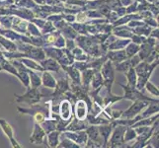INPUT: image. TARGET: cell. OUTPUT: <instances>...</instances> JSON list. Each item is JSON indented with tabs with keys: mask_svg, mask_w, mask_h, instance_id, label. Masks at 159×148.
<instances>
[{
	"mask_svg": "<svg viewBox=\"0 0 159 148\" xmlns=\"http://www.w3.org/2000/svg\"><path fill=\"white\" fill-rule=\"evenodd\" d=\"M21 97L22 98L18 99V101H26L29 104H33L40 100V93L37 90H32V91H29L26 95L21 96Z\"/></svg>",
	"mask_w": 159,
	"mask_h": 148,
	"instance_id": "3",
	"label": "cell"
},
{
	"mask_svg": "<svg viewBox=\"0 0 159 148\" xmlns=\"http://www.w3.org/2000/svg\"><path fill=\"white\" fill-rule=\"evenodd\" d=\"M146 88L149 92H151L154 96H158V89L156 88L155 86H153L151 83H147L146 84Z\"/></svg>",
	"mask_w": 159,
	"mask_h": 148,
	"instance_id": "8",
	"label": "cell"
},
{
	"mask_svg": "<svg viewBox=\"0 0 159 148\" xmlns=\"http://www.w3.org/2000/svg\"><path fill=\"white\" fill-rule=\"evenodd\" d=\"M128 77H129V85L133 86L134 85V79H135V75H134V69H130V71L128 73Z\"/></svg>",
	"mask_w": 159,
	"mask_h": 148,
	"instance_id": "7",
	"label": "cell"
},
{
	"mask_svg": "<svg viewBox=\"0 0 159 148\" xmlns=\"http://www.w3.org/2000/svg\"><path fill=\"white\" fill-rule=\"evenodd\" d=\"M60 112H61V117L63 119H68L71 116V107L67 101H64L60 107Z\"/></svg>",
	"mask_w": 159,
	"mask_h": 148,
	"instance_id": "5",
	"label": "cell"
},
{
	"mask_svg": "<svg viewBox=\"0 0 159 148\" xmlns=\"http://www.w3.org/2000/svg\"><path fill=\"white\" fill-rule=\"evenodd\" d=\"M147 106V103L144 102V101H136L133 106H131L127 112H125L123 114V116L125 118H134L135 114H139V112L141 111L142 109H143L144 107Z\"/></svg>",
	"mask_w": 159,
	"mask_h": 148,
	"instance_id": "1",
	"label": "cell"
},
{
	"mask_svg": "<svg viewBox=\"0 0 159 148\" xmlns=\"http://www.w3.org/2000/svg\"><path fill=\"white\" fill-rule=\"evenodd\" d=\"M122 128L123 129H120V128H117L116 130H115L114 134H113L111 142H112V143H116L115 145H119L120 142L123 141V135H124V132L125 130V128Z\"/></svg>",
	"mask_w": 159,
	"mask_h": 148,
	"instance_id": "4",
	"label": "cell"
},
{
	"mask_svg": "<svg viewBox=\"0 0 159 148\" xmlns=\"http://www.w3.org/2000/svg\"><path fill=\"white\" fill-rule=\"evenodd\" d=\"M76 114L79 119H83L86 116V107L85 103L83 101H79L77 103V107H76Z\"/></svg>",
	"mask_w": 159,
	"mask_h": 148,
	"instance_id": "6",
	"label": "cell"
},
{
	"mask_svg": "<svg viewBox=\"0 0 159 148\" xmlns=\"http://www.w3.org/2000/svg\"><path fill=\"white\" fill-rule=\"evenodd\" d=\"M35 119H36L37 123H43V119H45V117H43L41 113H38L36 116H35Z\"/></svg>",
	"mask_w": 159,
	"mask_h": 148,
	"instance_id": "9",
	"label": "cell"
},
{
	"mask_svg": "<svg viewBox=\"0 0 159 148\" xmlns=\"http://www.w3.org/2000/svg\"><path fill=\"white\" fill-rule=\"evenodd\" d=\"M0 128H2V130L4 131V133L9 137L13 147H22L21 145H19L18 142L13 138V129H12V128L10 127V124L8 123L5 122L4 119H0Z\"/></svg>",
	"mask_w": 159,
	"mask_h": 148,
	"instance_id": "2",
	"label": "cell"
}]
</instances>
